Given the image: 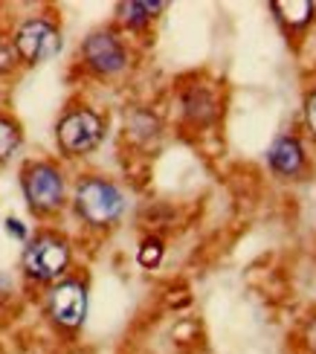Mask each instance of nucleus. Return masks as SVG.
<instances>
[{
  "label": "nucleus",
  "mask_w": 316,
  "mask_h": 354,
  "mask_svg": "<svg viewBox=\"0 0 316 354\" xmlns=\"http://www.w3.org/2000/svg\"><path fill=\"white\" fill-rule=\"evenodd\" d=\"M73 209L90 230H111L125 215V192L102 174H84L73 189Z\"/></svg>",
  "instance_id": "1"
},
{
  "label": "nucleus",
  "mask_w": 316,
  "mask_h": 354,
  "mask_svg": "<svg viewBox=\"0 0 316 354\" xmlns=\"http://www.w3.org/2000/svg\"><path fill=\"white\" fill-rule=\"evenodd\" d=\"M73 261V247L62 232L55 230H41L29 235V241L21 253V270L29 282L35 285H55L64 279Z\"/></svg>",
  "instance_id": "2"
},
{
  "label": "nucleus",
  "mask_w": 316,
  "mask_h": 354,
  "mask_svg": "<svg viewBox=\"0 0 316 354\" xmlns=\"http://www.w3.org/2000/svg\"><path fill=\"white\" fill-rule=\"evenodd\" d=\"M21 192L35 218H55L67 206V177L53 160H32L21 171Z\"/></svg>",
  "instance_id": "3"
},
{
  "label": "nucleus",
  "mask_w": 316,
  "mask_h": 354,
  "mask_svg": "<svg viewBox=\"0 0 316 354\" xmlns=\"http://www.w3.org/2000/svg\"><path fill=\"white\" fill-rule=\"evenodd\" d=\"M104 140V116L87 105H76L64 111L55 125V142L64 157H87Z\"/></svg>",
  "instance_id": "4"
},
{
  "label": "nucleus",
  "mask_w": 316,
  "mask_h": 354,
  "mask_svg": "<svg viewBox=\"0 0 316 354\" xmlns=\"http://www.w3.org/2000/svg\"><path fill=\"white\" fill-rule=\"evenodd\" d=\"M44 311L62 331H79L87 319V285L79 276H64L47 288Z\"/></svg>",
  "instance_id": "5"
},
{
  "label": "nucleus",
  "mask_w": 316,
  "mask_h": 354,
  "mask_svg": "<svg viewBox=\"0 0 316 354\" xmlns=\"http://www.w3.org/2000/svg\"><path fill=\"white\" fill-rule=\"evenodd\" d=\"M64 47L62 29L50 18H26L12 35V50L18 55V62L35 67L55 58Z\"/></svg>",
  "instance_id": "6"
},
{
  "label": "nucleus",
  "mask_w": 316,
  "mask_h": 354,
  "mask_svg": "<svg viewBox=\"0 0 316 354\" xmlns=\"http://www.w3.org/2000/svg\"><path fill=\"white\" fill-rule=\"evenodd\" d=\"M82 64L99 79H113L119 73H125L131 64L128 44L116 29H96L82 41Z\"/></svg>",
  "instance_id": "7"
},
{
  "label": "nucleus",
  "mask_w": 316,
  "mask_h": 354,
  "mask_svg": "<svg viewBox=\"0 0 316 354\" xmlns=\"http://www.w3.org/2000/svg\"><path fill=\"white\" fill-rule=\"evenodd\" d=\"M180 113L192 128H212L221 120L218 91L209 84H189L180 93Z\"/></svg>",
  "instance_id": "8"
},
{
  "label": "nucleus",
  "mask_w": 316,
  "mask_h": 354,
  "mask_svg": "<svg viewBox=\"0 0 316 354\" xmlns=\"http://www.w3.org/2000/svg\"><path fill=\"white\" fill-rule=\"evenodd\" d=\"M267 163H270V169H273L279 177H284V180H293V177H299L305 171L308 151H305L302 140H299L296 134H281V137L273 140V145H270Z\"/></svg>",
  "instance_id": "9"
},
{
  "label": "nucleus",
  "mask_w": 316,
  "mask_h": 354,
  "mask_svg": "<svg viewBox=\"0 0 316 354\" xmlns=\"http://www.w3.org/2000/svg\"><path fill=\"white\" fill-rule=\"evenodd\" d=\"M270 12L276 15V21L284 29L296 32V29H305L313 24L316 3H310V0H273V3H270Z\"/></svg>",
  "instance_id": "10"
},
{
  "label": "nucleus",
  "mask_w": 316,
  "mask_h": 354,
  "mask_svg": "<svg viewBox=\"0 0 316 354\" xmlns=\"http://www.w3.org/2000/svg\"><path fill=\"white\" fill-rule=\"evenodd\" d=\"M162 9L165 3H160V0H154V3H148V0H128V3L116 6V21L125 29H131V32H142V29L151 26V21Z\"/></svg>",
  "instance_id": "11"
},
{
  "label": "nucleus",
  "mask_w": 316,
  "mask_h": 354,
  "mask_svg": "<svg viewBox=\"0 0 316 354\" xmlns=\"http://www.w3.org/2000/svg\"><path fill=\"white\" fill-rule=\"evenodd\" d=\"M21 142H24V131H21V125L15 122L12 116L0 113V163H6V160L21 149Z\"/></svg>",
  "instance_id": "12"
},
{
  "label": "nucleus",
  "mask_w": 316,
  "mask_h": 354,
  "mask_svg": "<svg viewBox=\"0 0 316 354\" xmlns=\"http://www.w3.org/2000/svg\"><path fill=\"white\" fill-rule=\"evenodd\" d=\"M162 256H165V241L160 239V235H145V239L140 241V250H137L140 268L157 270L160 264H162Z\"/></svg>",
  "instance_id": "13"
},
{
  "label": "nucleus",
  "mask_w": 316,
  "mask_h": 354,
  "mask_svg": "<svg viewBox=\"0 0 316 354\" xmlns=\"http://www.w3.org/2000/svg\"><path fill=\"white\" fill-rule=\"evenodd\" d=\"M128 131H131L133 137H157L160 122H157L154 113H148V111H133V113H131V122H128Z\"/></svg>",
  "instance_id": "14"
},
{
  "label": "nucleus",
  "mask_w": 316,
  "mask_h": 354,
  "mask_svg": "<svg viewBox=\"0 0 316 354\" xmlns=\"http://www.w3.org/2000/svg\"><path fill=\"white\" fill-rule=\"evenodd\" d=\"M3 230L12 235L15 241H21V244H26V241H29V227L24 224L21 218H12V215H9V218L3 221Z\"/></svg>",
  "instance_id": "15"
},
{
  "label": "nucleus",
  "mask_w": 316,
  "mask_h": 354,
  "mask_svg": "<svg viewBox=\"0 0 316 354\" xmlns=\"http://www.w3.org/2000/svg\"><path fill=\"white\" fill-rule=\"evenodd\" d=\"M15 64H18V55L12 50V41L0 38V76H3V73H12Z\"/></svg>",
  "instance_id": "16"
},
{
  "label": "nucleus",
  "mask_w": 316,
  "mask_h": 354,
  "mask_svg": "<svg viewBox=\"0 0 316 354\" xmlns=\"http://www.w3.org/2000/svg\"><path fill=\"white\" fill-rule=\"evenodd\" d=\"M305 125H308V131L316 137V87L305 96Z\"/></svg>",
  "instance_id": "17"
},
{
  "label": "nucleus",
  "mask_w": 316,
  "mask_h": 354,
  "mask_svg": "<svg viewBox=\"0 0 316 354\" xmlns=\"http://www.w3.org/2000/svg\"><path fill=\"white\" fill-rule=\"evenodd\" d=\"M305 343H308V348L316 354V319L308 322V328H305Z\"/></svg>",
  "instance_id": "18"
}]
</instances>
